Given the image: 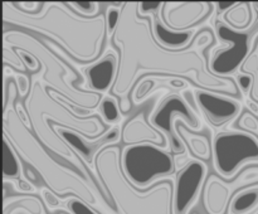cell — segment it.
Here are the masks:
<instances>
[{
	"label": "cell",
	"mask_w": 258,
	"mask_h": 214,
	"mask_svg": "<svg viewBox=\"0 0 258 214\" xmlns=\"http://www.w3.org/2000/svg\"><path fill=\"white\" fill-rule=\"evenodd\" d=\"M17 184L18 190L19 191H23V193H34V186H33L28 180H24V179L17 180Z\"/></svg>",
	"instance_id": "d590c367"
},
{
	"label": "cell",
	"mask_w": 258,
	"mask_h": 214,
	"mask_svg": "<svg viewBox=\"0 0 258 214\" xmlns=\"http://www.w3.org/2000/svg\"><path fill=\"white\" fill-rule=\"evenodd\" d=\"M58 214H70V213H67V211H59Z\"/></svg>",
	"instance_id": "ab89813d"
},
{
	"label": "cell",
	"mask_w": 258,
	"mask_h": 214,
	"mask_svg": "<svg viewBox=\"0 0 258 214\" xmlns=\"http://www.w3.org/2000/svg\"><path fill=\"white\" fill-rule=\"evenodd\" d=\"M236 4L237 3H214L216 8L218 9L219 14H226V13L228 12L229 9H232Z\"/></svg>",
	"instance_id": "8d00e7d4"
},
{
	"label": "cell",
	"mask_w": 258,
	"mask_h": 214,
	"mask_svg": "<svg viewBox=\"0 0 258 214\" xmlns=\"http://www.w3.org/2000/svg\"><path fill=\"white\" fill-rule=\"evenodd\" d=\"M15 50H17V53L19 54L20 59H22L23 63H24L25 68L30 69V72H35V70L39 69L40 63H39V60L34 57V55H32L30 53L25 52V50H22V49H15Z\"/></svg>",
	"instance_id": "f546056e"
},
{
	"label": "cell",
	"mask_w": 258,
	"mask_h": 214,
	"mask_svg": "<svg viewBox=\"0 0 258 214\" xmlns=\"http://www.w3.org/2000/svg\"><path fill=\"white\" fill-rule=\"evenodd\" d=\"M207 173L206 161L199 159H191L178 171L174 181L173 214H190L202 195Z\"/></svg>",
	"instance_id": "8fae6325"
},
{
	"label": "cell",
	"mask_w": 258,
	"mask_h": 214,
	"mask_svg": "<svg viewBox=\"0 0 258 214\" xmlns=\"http://www.w3.org/2000/svg\"><path fill=\"white\" fill-rule=\"evenodd\" d=\"M71 8L78 14L87 18L97 17L100 14V3L95 2H71L68 3Z\"/></svg>",
	"instance_id": "d4e9b609"
},
{
	"label": "cell",
	"mask_w": 258,
	"mask_h": 214,
	"mask_svg": "<svg viewBox=\"0 0 258 214\" xmlns=\"http://www.w3.org/2000/svg\"><path fill=\"white\" fill-rule=\"evenodd\" d=\"M194 97L198 110H201L207 121L216 127L233 121L242 111L241 102L231 96L198 88L194 92Z\"/></svg>",
	"instance_id": "7c38bea8"
},
{
	"label": "cell",
	"mask_w": 258,
	"mask_h": 214,
	"mask_svg": "<svg viewBox=\"0 0 258 214\" xmlns=\"http://www.w3.org/2000/svg\"><path fill=\"white\" fill-rule=\"evenodd\" d=\"M258 210V184L247 186L233 194L228 214H249Z\"/></svg>",
	"instance_id": "ffe728a7"
},
{
	"label": "cell",
	"mask_w": 258,
	"mask_h": 214,
	"mask_svg": "<svg viewBox=\"0 0 258 214\" xmlns=\"http://www.w3.org/2000/svg\"><path fill=\"white\" fill-rule=\"evenodd\" d=\"M98 112H100V117L102 121L107 125H115L122 120V115H121V108L118 105L117 98L113 96H107L103 97L98 107Z\"/></svg>",
	"instance_id": "603a6c76"
},
{
	"label": "cell",
	"mask_w": 258,
	"mask_h": 214,
	"mask_svg": "<svg viewBox=\"0 0 258 214\" xmlns=\"http://www.w3.org/2000/svg\"><path fill=\"white\" fill-rule=\"evenodd\" d=\"M214 170L223 180H232L247 165H258V137L243 130L219 132L212 144Z\"/></svg>",
	"instance_id": "ba28073f"
},
{
	"label": "cell",
	"mask_w": 258,
	"mask_h": 214,
	"mask_svg": "<svg viewBox=\"0 0 258 214\" xmlns=\"http://www.w3.org/2000/svg\"><path fill=\"white\" fill-rule=\"evenodd\" d=\"M178 120L183 121V125L193 132H202L203 130V121L199 113L188 102L185 96L178 93L164 98L149 117L151 125L166 136L169 150L174 154H184L185 144L175 130V122Z\"/></svg>",
	"instance_id": "30bf717a"
},
{
	"label": "cell",
	"mask_w": 258,
	"mask_h": 214,
	"mask_svg": "<svg viewBox=\"0 0 258 214\" xmlns=\"http://www.w3.org/2000/svg\"><path fill=\"white\" fill-rule=\"evenodd\" d=\"M19 206L27 209L32 214L43 213L42 201L37 198H33V196H27V198L22 199H13V201H10V205L4 206V214L9 213V210H17V209H19Z\"/></svg>",
	"instance_id": "cb8c5ba5"
},
{
	"label": "cell",
	"mask_w": 258,
	"mask_h": 214,
	"mask_svg": "<svg viewBox=\"0 0 258 214\" xmlns=\"http://www.w3.org/2000/svg\"><path fill=\"white\" fill-rule=\"evenodd\" d=\"M3 160H4V179H17L22 175V163L14 146L9 142L7 136H3Z\"/></svg>",
	"instance_id": "7402d4cb"
},
{
	"label": "cell",
	"mask_w": 258,
	"mask_h": 214,
	"mask_svg": "<svg viewBox=\"0 0 258 214\" xmlns=\"http://www.w3.org/2000/svg\"><path fill=\"white\" fill-rule=\"evenodd\" d=\"M53 130L58 133L59 137L63 138V141L73 151H76L91 166H95L96 156L98 155V153L101 150H103L105 148H108V146L117 145L118 141L121 140L120 127L110 128L105 135L98 138H95V140H90V138L85 137V136L76 132V131L70 130V128L60 127L58 125H55L53 127Z\"/></svg>",
	"instance_id": "5bb4252c"
},
{
	"label": "cell",
	"mask_w": 258,
	"mask_h": 214,
	"mask_svg": "<svg viewBox=\"0 0 258 214\" xmlns=\"http://www.w3.org/2000/svg\"><path fill=\"white\" fill-rule=\"evenodd\" d=\"M213 3H164L161 18L164 23L176 32L196 29L213 13Z\"/></svg>",
	"instance_id": "4fadbf2b"
},
{
	"label": "cell",
	"mask_w": 258,
	"mask_h": 214,
	"mask_svg": "<svg viewBox=\"0 0 258 214\" xmlns=\"http://www.w3.org/2000/svg\"><path fill=\"white\" fill-rule=\"evenodd\" d=\"M253 5L249 3H237L223 14V22L236 30H247L253 25L257 18L253 15Z\"/></svg>",
	"instance_id": "44dd1931"
},
{
	"label": "cell",
	"mask_w": 258,
	"mask_h": 214,
	"mask_svg": "<svg viewBox=\"0 0 258 214\" xmlns=\"http://www.w3.org/2000/svg\"><path fill=\"white\" fill-rule=\"evenodd\" d=\"M236 83L237 86H238L239 90L243 93H246L248 92L252 88V86H253V77H252L251 75H247V73H241V75L236 78Z\"/></svg>",
	"instance_id": "836d02e7"
},
{
	"label": "cell",
	"mask_w": 258,
	"mask_h": 214,
	"mask_svg": "<svg viewBox=\"0 0 258 214\" xmlns=\"http://www.w3.org/2000/svg\"><path fill=\"white\" fill-rule=\"evenodd\" d=\"M139 3H121L120 20L111 37L117 48L118 67L111 95L117 98L121 112L133 106L134 90L146 76L181 78L199 90L237 97L239 88L232 77H219L211 72L206 49L214 42L212 30L197 34L185 49H168L158 42L153 30V17L139 14Z\"/></svg>",
	"instance_id": "6da1fadb"
},
{
	"label": "cell",
	"mask_w": 258,
	"mask_h": 214,
	"mask_svg": "<svg viewBox=\"0 0 258 214\" xmlns=\"http://www.w3.org/2000/svg\"><path fill=\"white\" fill-rule=\"evenodd\" d=\"M190 214H199V213H197V211H193V213H190Z\"/></svg>",
	"instance_id": "60d3db41"
},
{
	"label": "cell",
	"mask_w": 258,
	"mask_h": 214,
	"mask_svg": "<svg viewBox=\"0 0 258 214\" xmlns=\"http://www.w3.org/2000/svg\"><path fill=\"white\" fill-rule=\"evenodd\" d=\"M121 141L128 145L138 144H153L161 149L169 150V142L166 136L161 131L154 127L146 117V111L143 110L131 117L121 128Z\"/></svg>",
	"instance_id": "9a60e30c"
},
{
	"label": "cell",
	"mask_w": 258,
	"mask_h": 214,
	"mask_svg": "<svg viewBox=\"0 0 258 214\" xmlns=\"http://www.w3.org/2000/svg\"><path fill=\"white\" fill-rule=\"evenodd\" d=\"M121 148L112 145L95 160L97 183L105 199L117 214H173L174 183L164 179L146 190L135 188L121 168Z\"/></svg>",
	"instance_id": "277c9868"
},
{
	"label": "cell",
	"mask_w": 258,
	"mask_h": 214,
	"mask_svg": "<svg viewBox=\"0 0 258 214\" xmlns=\"http://www.w3.org/2000/svg\"><path fill=\"white\" fill-rule=\"evenodd\" d=\"M232 189L218 175H209L203 188L204 210L207 214H227L232 199Z\"/></svg>",
	"instance_id": "e0dca14e"
},
{
	"label": "cell",
	"mask_w": 258,
	"mask_h": 214,
	"mask_svg": "<svg viewBox=\"0 0 258 214\" xmlns=\"http://www.w3.org/2000/svg\"><path fill=\"white\" fill-rule=\"evenodd\" d=\"M14 90L15 86L13 83L12 97L4 101L3 106V130L4 136H7L9 142L14 146L19 158L34 169L37 175L44 181L48 189L57 194L59 198H64L67 195L75 196L95 208L98 213L110 214L106 211V209L110 210V206L100 203V199L105 200V198L100 196L98 190L90 184V180L78 171L67 168L50 158L39 140L30 132L29 127L19 116L15 106H13Z\"/></svg>",
	"instance_id": "3957f363"
},
{
	"label": "cell",
	"mask_w": 258,
	"mask_h": 214,
	"mask_svg": "<svg viewBox=\"0 0 258 214\" xmlns=\"http://www.w3.org/2000/svg\"><path fill=\"white\" fill-rule=\"evenodd\" d=\"M216 33L219 42L226 47H216L211 50L208 65L212 73L219 77H232L237 72L253 49V39L258 34V18L247 30H236L218 20Z\"/></svg>",
	"instance_id": "9c48e42d"
},
{
	"label": "cell",
	"mask_w": 258,
	"mask_h": 214,
	"mask_svg": "<svg viewBox=\"0 0 258 214\" xmlns=\"http://www.w3.org/2000/svg\"><path fill=\"white\" fill-rule=\"evenodd\" d=\"M3 19L5 24L19 29L35 32L57 43L76 62L95 63L102 55V48L107 37L106 14L87 18L78 14L68 3H44L39 14H27L15 5L3 4Z\"/></svg>",
	"instance_id": "7a4b0ae2"
},
{
	"label": "cell",
	"mask_w": 258,
	"mask_h": 214,
	"mask_svg": "<svg viewBox=\"0 0 258 214\" xmlns=\"http://www.w3.org/2000/svg\"><path fill=\"white\" fill-rule=\"evenodd\" d=\"M42 196H43V200L45 201V204H47L49 208L52 209H57L60 206V199L59 196L57 195V194H54L53 191H50L49 189H42Z\"/></svg>",
	"instance_id": "1f68e13d"
},
{
	"label": "cell",
	"mask_w": 258,
	"mask_h": 214,
	"mask_svg": "<svg viewBox=\"0 0 258 214\" xmlns=\"http://www.w3.org/2000/svg\"><path fill=\"white\" fill-rule=\"evenodd\" d=\"M121 168L135 188L146 190L171 175L175 170V163L165 149L153 144H138L122 149Z\"/></svg>",
	"instance_id": "52a82bcc"
},
{
	"label": "cell",
	"mask_w": 258,
	"mask_h": 214,
	"mask_svg": "<svg viewBox=\"0 0 258 214\" xmlns=\"http://www.w3.org/2000/svg\"><path fill=\"white\" fill-rule=\"evenodd\" d=\"M66 208L70 211V214H100L96 209L92 206L88 205L81 199L75 198V196H70L66 203Z\"/></svg>",
	"instance_id": "484cf974"
},
{
	"label": "cell",
	"mask_w": 258,
	"mask_h": 214,
	"mask_svg": "<svg viewBox=\"0 0 258 214\" xmlns=\"http://www.w3.org/2000/svg\"><path fill=\"white\" fill-rule=\"evenodd\" d=\"M253 214H258V210H256V211H254V213Z\"/></svg>",
	"instance_id": "b9f144b4"
},
{
	"label": "cell",
	"mask_w": 258,
	"mask_h": 214,
	"mask_svg": "<svg viewBox=\"0 0 258 214\" xmlns=\"http://www.w3.org/2000/svg\"><path fill=\"white\" fill-rule=\"evenodd\" d=\"M154 85H155V81H154L153 78H148V77L143 78V80H141L140 82L136 85L135 90H134L133 96H131V98H133V102L140 103L141 100H143V98L145 97L149 92H151V91H153Z\"/></svg>",
	"instance_id": "4316f807"
},
{
	"label": "cell",
	"mask_w": 258,
	"mask_h": 214,
	"mask_svg": "<svg viewBox=\"0 0 258 214\" xmlns=\"http://www.w3.org/2000/svg\"><path fill=\"white\" fill-rule=\"evenodd\" d=\"M239 127L243 131H257L258 130V120L254 116H252L249 112H246L241 118V122H239Z\"/></svg>",
	"instance_id": "4dcf8cb0"
},
{
	"label": "cell",
	"mask_w": 258,
	"mask_h": 214,
	"mask_svg": "<svg viewBox=\"0 0 258 214\" xmlns=\"http://www.w3.org/2000/svg\"><path fill=\"white\" fill-rule=\"evenodd\" d=\"M15 80H17V83H18V92H19V95L22 96V97L29 95L30 87H32V86H30V82L29 80H28L27 76L17 75Z\"/></svg>",
	"instance_id": "e575fe53"
},
{
	"label": "cell",
	"mask_w": 258,
	"mask_h": 214,
	"mask_svg": "<svg viewBox=\"0 0 258 214\" xmlns=\"http://www.w3.org/2000/svg\"><path fill=\"white\" fill-rule=\"evenodd\" d=\"M118 67V54L108 53L102 55L95 63L86 68L87 76V91L91 92L105 93L111 92L115 83Z\"/></svg>",
	"instance_id": "2e32d148"
},
{
	"label": "cell",
	"mask_w": 258,
	"mask_h": 214,
	"mask_svg": "<svg viewBox=\"0 0 258 214\" xmlns=\"http://www.w3.org/2000/svg\"><path fill=\"white\" fill-rule=\"evenodd\" d=\"M175 130L179 137L183 140L185 145H188L189 150L194 156L203 161L211 160L213 150H212L211 140L208 136L202 132H193V131L188 130L180 121L175 122Z\"/></svg>",
	"instance_id": "d6986e66"
},
{
	"label": "cell",
	"mask_w": 258,
	"mask_h": 214,
	"mask_svg": "<svg viewBox=\"0 0 258 214\" xmlns=\"http://www.w3.org/2000/svg\"><path fill=\"white\" fill-rule=\"evenodd\" d=\"M4 63L5 64L10 63V65L17 68L18 70H25L24 63H23V60L20 59L17 50H13V48L4 47Z\"/></svg>",
	"instance_id": "83f0119b"
},
{
	"label": "cell",
	"mask_w": 258,
	"mask_h": 214,
	"mask_svg": "<svg viewBox=\"0 0 258 214\" xmlns=\"http://www.w3.org/2000/svg\"><path fill=\"white\" fill-rule=\"evenodd\" d=\"M15 5H17L18 8H19L22 12L27 13V14H39L43 9V7H44V3H15Z\"/></svg>",
	"instance_id": "d6a6232c"
},
{
	"label": "cell",
	"mask_w": 258,
	"mask_h": 214,
	"mask_svg": "<svg viewBox=\"0 0 258 214\" xmlns=\"http://www.w3.org/2000/svg\"><path fill=\"white\" fill-rule=\"evenodd\" d=\"M170 85L174 90H184L188 86V83L181 78H170Z\"/></svg>",
	"instance_id": "74e56055"
},
{
	"label": "cell",
	"mask_w": 258,
	"mask_h": 214,
	"mask_svg": "<svg viewBox=\"0 0 258 214\" xmlns=\"http://www.w3.org/2000/svg\"><path fill=\"white\" fill-rule=\"evenodd\" d=\"M247 107L249 111H252L254 116H258V102L254 100H248L247 101Z\"/></svg>",
	"instance_id": "f35d334b"
},
{
	"label": "cell",
	"mask_w": 258,
	"mask_h": 214,
	"mask_svg": "<svg viewBox=\"0 0 258 214\" xmlns=\"http://www.w3.org/2000/svg\"><path fill=\"white\" fill-rule=\"evenodd\" d=\"M163 10V9H161ZM161 10L156 13L153 17V30L154 35L158 39V42L161 45H164L168 49L173 50H180L185 49L189 45L193 43L194 38L199 33V30L191 29L185 30V32H176V30H171L168 25L164 23L163 18H161Z\"/></svg>",
	"instance_id": "ac0fdd59"
},
{
	"label": "cell",
	"mask_w": 258,
	"mask_h": 214,
	"mask_svg": "<svg viewBox=\"0 0 258 214\" xmlns=\"http://www.w3.org/2000/svg\"><path fill=\"white\" fill-rule=\"evenodd\" d=\"M164 7V3H139V14L141 17H151L160 12Z\"/></svg>",
	"instance_id": "f1b7e54d"
},
{
	"label": "cell",
	"mask_w": 258,
	"mask_h": 214,
	"mask_svg": "<svg viewBox=\"0 0 258 214\" xmlns=\"http://www.w3.org/2000/svg\"><path fill=\"white\" fill-rule=\"evenodd\" d=\"M4 47L22 49L34 55L40 63L42 75L40 80L44 83L45 87L55 91L63 97L67 98L72 107L81 108L86 116L100 107L102 101V95L91 91H83L75 87L71 77L73 80L77 76L73 73V69L68 67L59 57L50 52L47 45L43 44L39 39L28 34L25 30H4L3 34Z\"/></svg>",
	"instance_id": "8992f818"
},
{
	"label": "cell",
	"mask_w": 258,
	"mask_h": 214,
	"mask_svg": "<svg viewBox=\"0 0 258 214\" xmlns=\"http://www.w3.org/2000/svg\"><path fill=\"white\" fill-rule=\"evenodd\" d=\"M23 107L27 112L38 140L42 141L53 153L70 161L73 166L82 171L85 169L81 161H78V156L63 141V138L58 136L53 127H50L49 121H54L60 127L76 131L90 140L101 137L108 131L100 116L81 118L80 116L71 113L67 106H63L59 101L54 100L48 93L45 85L40 78L33 80L30 92L25 98Z\"/></svg>",
	"instance_id": "5b68a950"
}]
</instances>
